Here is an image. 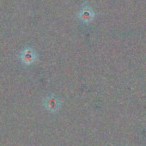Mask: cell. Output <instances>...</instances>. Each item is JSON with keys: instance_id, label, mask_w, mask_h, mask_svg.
I'll list each match as a JSON object with an SVG mask.
<instances>
[{"instance_id": "obj_1", "label": "cell", "mask_w": 146, "mask_h": 146, "mask_svg": "<svg viewBox=\"0 0 146 146\" xmlns=\"http://www.w3.org/2000/svg\"><path fill=\"white\" fill-rule=\"evenodd\" d=\"M93 17H94V13L92 10L89 7L83 9L81 12L79 13V17L81 18L82 21H84V22H90Z\"/></svg>"}, {"instance_id": "obj_2", "label": "cell", "mask_w": 146, "mask_h": 146, "mask_svg": "<svg viewBox=\"0 0 146 146\" xmlns=\"http://www.w3.org/2000/svg\"><path fill=\"white\" fill-rule=\"evenodd\" d=\"M25 55H26V59H25V61L26 62H29V63H30V62H32L33 61V58H34V54H33V52H31V51H29V52H26L25 53Z\"/></svg>"}]
</instances>
